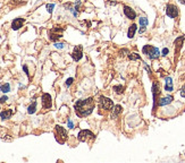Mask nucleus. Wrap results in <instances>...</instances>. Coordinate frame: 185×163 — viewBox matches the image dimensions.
<instances>
[{"instance_id":"f257e3e1","label":"nucleus","mask_w":185,"mask_h":163,"mask_svg":"<svg viewBox=\"0 0 185 163\" xmlns=\"http://www.w3.org/2000/svg\"><path fill=\"white\" fill-rule=\"evenodd\" d=\"M74 109L76 114L80 118H84L88 117L89 114L92 113L93 109H94V100L92 97L89 99H84V100H78L74 105Z\"/></svg>"},{"instance_id":"f03ea898","label":"nucleus","mask_w":185,"mask_h":163,"mask_svg":"<svg viewBox=\"0 0 185 163\" xmlns=\"http://www.w3.org/2000/svg\"><path fill=\"white\" fill-rule=\"evenodd\" d=\"M142 51L144 54H148V57L150 59H157L159 56H160V51L158 48L155 46H151V45H144Z\"/></svg>"},{"instance_id":"7ed1b4c3","label":"nucleus","mask_w":185,"mask_h":163,"mask_svg":"<svg viewBox=\"0 0 185 163\" xmlns=\"http://www.w3.org/2000/svg\"><path fill=\"white\" fill-rule=\"evenodd\" d=\"M63 32H64V29L56 26V27L51 29L50 32H49V39L53 42H56L57 40H59L60 37L63 36Z\"/></svg>"},{"instance_id":"20e7f679","label":"nucleus","mask_w":185,"mask_h":163,"mask_svg":"<svg viewBox=\"0 0 185 163\" xmlns=\"http://www.w3.org/2000/svg\"><path fill=\"white\" fill-rule=\"evenodd\" d=\"M56 138L59 143H64L67 138V132L61 126H56Z\"/></svg>"},{"instance_id":"39448f33","label":"nucleus","mask_w":185,"mask_h":163,"mask_svg":"<svg viewBox=\"0 0 185 163\" xmlns=\"http://www.w3.org/2000/svg\"><path fill=\"white\" fill-rule=\"evenodd\" d=\"M100 104H101V108L104 110H112V108H114V102L106 97H100Z\"/></svg>"},{"instance_id":"423d86ee","label":"nucleus","mask_w":185,"mask_h":163,"mask_svg":"<svg viewBox=\"0 0 185 163\" xmlns=\"http://www.w3.org/2000/svg\"><path fill=\"white\" fill-rule=\"evenodd\" d=\"M78 141L81 142H85L88 141L89 138H94V135H93V133L92 132H90V130H86V129H84V130H81L80 133H78Z\"/></svg>"},{"instance_id":"0eeeda50","label":"nucleus","mask_w":185,"mask_h":163,"mask_svg":"<svg viewBox=\"0 0 185 163\" xmlns=\"http://www.w3.org/2000/svg\"><path fill=\"white\" fill-rule=\"evenodd\" d=\"M82 57H83V46L82 45H76L73 52H72V58L75 61H78V60L82 59Z\"/></svg>"},{"instance_id":"6e6552de","label":"nucleus","mask_w":185,"mask_h":163,"mask_svg":"<svg viewBox=\"0 0 185 163\" xmlns=\"http://www.w3.org/2000/svg\"><path fill=\"white\" fill-rule=\"evenodd\" d=\"M166 14L170 18H175L178 16V8L175 5H167L166 8Z\"/></svg>"},{"instance_id":"1a4fd4ad","label":"nucleus","mask_w":185,"mask_h":163,"mask_svg":"<svg viewBox=\"0 0 185 163\" xmlns=\"http://www.w3.org/2000/svg\"><path fill=\"white\" fill-rule=\"evenodd\" d=\"M42 105L45 109H50L52 105V101H51V95L48 94V93H45L42 95Z\"/></svg>"},{"instance_id":"9d476101","label":"nucleus","mask_w":185,"mask_h":163,"mask_svg":"<svg viewBox=\"0 0 185 163\" xmlns=\"http://www.w3.org/2000/svg\"><path fill=\"white\" fill-rule=\"evenodd\" d=\"M123 9H124V14L128 19H134L136 17V13L130 6H124Z\"/></svg>"},{"instance_id":"9b49d317","label":"nucleus","mask_w":185,"mask_h":163,"mask_svg":"<svg viewBox=\"0 0 185 163\" xmlns=\"http://www.w3.org/2000/svg\"><path fill=\"white\" fill-rule=\"evenodd\" d=\"M24 22H25L24 18H21V17H19V18H15V19L13 21V23H12V29H13L14 31L19 30V29L23 26Z\"/></svg>"},{"instance_id":"f8f14e48","label":"nucleus","mask_w":185,"mask_h":163,"mask_svg":"<svg viewBox=\"0 0 185 163\" xmlns=\"http://www.w3.org/2000/svg\"><path fill=\"white\" fill-rule=\"evenodd\" d=\"M122 111H123V109H122V107L120 105H115L114 108H112V112H111V118L112 119H116L117 117H118L119 114L122 113Z\"/></svg>"},{"instance_id":"ddd939ff","label":"nucleus","mask_w":185,"mask_h":163,"mask_svg":"<svg viewBox=\"0 0 185 163\" xmlns=\"http://www.w3.org/2000/svg\"><path fill=\"white\" fill-rule=\"evenodd\" d=\"M14 113V111L12 110V109H7V110H4V111L0 112V118L2 119V120H5V119H9L12 117V114Z\"/></svg>"},{"instance_id":"4468645a","label":"nucleus","mask_w":185,"mask_h":163,"mask_svg":"<svg viewBox=\"0 0 185 163\" xmlns=\"http://www.w3.org/2000/svg\"><path fill=\"white\" fill-rule=\"evenodd\" d=\"M136 30H137V26H136V24L131 25V26H130V29H128V32H127V36L130 37V39H132V37L135 35Z\"/></svg>"},{"instance_id":"2eb2a0df","label":"nucleus","mask_w":185,"mask_h":163,"mask_svg":"<svg viewBox=\"0 0 185 163\" xmlns=\"http://www.w3.org/2000/svg\"><path fill=\"white\" fill-rule=\"evenodd\" d=\"M171 101H173V97H165L159 100V105H160V107L167 105V104L171 103Z\"/></svg>"},{"instance_id":"dca6fc26","label":"nucleus","mask_w":185,"mask_h":163,"mask_svg":"<svg viewBox=\"0 0 185 163\" xmlns=\"http://www.w3.org/2000/svg\"><path fill=\"white\" fill-rule=\"evenodd\" d=\"M165 89L167 92H171L173 91V79L170 77H167L166 78V86H165Z\"/></svg>"},{"instance_id":"f3484780","label":"nucleus","mask_w":185,"mask_h":163,"mask_svg":"<svg viewBox=\"0 0 185 163\" xmlns=\"http://www.w3.org/2000/svg\"><path fill=\"white\" fill-rule=\"evenodd\" d=\"M0 91L2 92V93H8L9 91H10V85L6 83V84H4V85H1L0 86Z\"/></svg>"},{"instance_id":"a211bd4d","label":"nucleus","mask_w":185,"mask_h":163,"mask_svg":"<svg viewBox=\"0 0 185 163\" xmlns=\"http://www.w3.org/2000/svg\"><path fill=\"white\" fill-rule=\"evenodd\" d=\"M35 110H37V102L34 101L33 103L31 104L30 107H29V109H27V112L30 113V114H32V113H34L35 112Z\"/></svg>"},{"instance_id":"6ab92c4d","label":"nucleus","mask_w":185,"mask_h":163,"mask_svg":"<svg viewBox=\"0 0 185 163\" xmlns=\"http://www.w3.org/2000/svg\"><path fill=\"white\" fill-rule=\"evenodd\" d=\"M128 59L130 60H140L141 57H140V54H137V53L133 52V53H128Z\"/></svg>"},{"instance_id":"aec40b11","label":"nucleus","mask_w":185,"mask_h":163,"mask_svg":"<svg viewBox=\"0 0 185 163\" xmlns=\"http://www.w3.org/2000/svg\"><path fill=\"white\" fill-rule=\"evenodd\" d=\"M114 91H115L117 94H122V93L124 92V86H122V85H116V86H114Z\"/></svg>"},{"instance_id":"412c9836","label":"nucleus","mask_w":185,"mask_h":163,"mask_svg":"<svg viewBox=\"0 0 185 163\" xmlns=\"http://www.w3.org/2000/svg\"><path fill=\"white\" fill-rule=\"evenodd\" d=\"M140 25L141 26H147L148 25V19L145 17H141L140 18Z\"/></svg>"},{"instance_id":"4be33fe9","label":"nucleus","mask_w":185,"mask_h":163,"mask_svg":"<svg viewBox=\"0 0 185 163\" xmlns=\"http://www.w3.org/2000/svg\"><path fill=\"white\" fill-rule=\"evenodd\" d=\"M45 7H47V10H48V13H50V14H51L52 10H53V8H55V5H53V4H48V5L45 6Z\"/></svg>"},{"instance_id":"5701e85b","label":"nucleus","mask_w":185,"mask_h":163,"mask_svg":"<svg viewBox=\"0 0 185 163\" xmlns=\"http://www.w3.org/2000/svg\"><path fill=\"white\" fill-rule=\"evenodd\" d=\"M119 54H120V56H127V54H128V50H127V49H122V50L119 51Z\"/></svg>"},{"instance_id":"b1692460","label":"nucleus","mask_w":185,"mask_h":163,"mask_svg":"<svg viewBox=\"0 0 185 163\" xmlns=\"http://www.w3.org/2000/svg\"><path fill=\"white\" fill-rule=\"evenodd\" d=\"M64 43H55V46L57 48V49H63L64 48Z\"/></svg>"},{"instance_id":"393cba45","label":"nucleus","mask_w":185,"mask_h":163,"mask_svg":"<svg viewBox=\"0 0 185 163\" xmlns=\"http://www.w3.org/2000/svg\"><path fill=\"white\" fill-rule=\"evenodd\" d=\"M73 81H74L73 78H68V79L66 81V86H69V85H72V84H73Z\"/></svg>"},{"instance_id":"a878e982","label":"nucleus","mask_w":185,"mask_h":163,"mask_svg":"<svg viewBox=\"0 0 185 163\" xmlns=\"http://www.w3.org/2000/svg\"><path fill=\"white\" fill-rule=\"evenodd\" d=\"M181 97H185V84H184V86L182 87V89H181Z\"/></svg>"},{"instance_id":"bb28decb","label":"nucleus","mask_w":185,"mask_h":163,"mask_svg":"<svg viewBox=\"0 0 185 163\" xmlns=\"http://www.w3.org/2000/svg\"><path fill=\"white\" fill-rule=\"evenodd\" d=\"M67 124H68V128H71V129H72V128H74V124H73V121H72V120H68V122H67Z\"/></svg>"},{"instance_id":"cd10ccee","label":"nucleus","mask_w":185,"mask_h":163,"mask_svg":"<svg viewBox=\"0 0 185 163\" xmlns=\"http://www.w3.org/2000/svg\"><path fill=\"white\" fill-rule=\"evenodd\" d=\"M8 100V97L5 95V97H0V103H4V102H6Z\"/></svg>"},{"instance_id":"c85d7f7f","label":"nucleus","mask_w":185,"mask_h":163,"mask_svg":"<svg viewBox=\"0 0 185 163\" xmlns=\"http://www.w3.org/2000/svg\"><path fill=\"white\" fill-rule=\"evenodd\" d=\"M139 32H140L141 34H142V33H144V32H145V26H141V29L139 30Z\"/></svg>"},{"instance_id":"c756f323","label":"nucleus","mask_w":185,"mask_h":163,"mask_svg":"<svg viewBox=\"0 0 185 163\" xmlns=\"http://www.w3.org/2000/svg\"><path fill=\"white\" fill-rule=\"evenodd\" d=\"M167 53H168V49L165 48V49L163 50V56H167Z\"/></svg>"},{"instance_id":"7c9ffc66","label":"nucleus","mask_w":185,"mask_h":163,"mask_svg":"<svg viewBox=\"0 0 185 163\" xmlns=\"http://www.w3.org/2000/svg\"><path fill=\"white\" fill-rule=\"evenodd\" d=\"M23 69L25 70V73H26V75H27V76H30V74H29V70H27V67L24 66V67H23Z\"/></svg>"},{"instance_id":"2f4dec72","label":"nucleus","mask_w":185,"mask_h":163,"mask_svg":"<svg viewBox=\"0 0 185 163\" xmlns=\"http://www.w3.org/2000/svg\"><path fill=\"white\" fill-rule=\"evenodd\" d=\"M179 2H182V4H185V0H178Z\"/></svg>"}]
</instances>
